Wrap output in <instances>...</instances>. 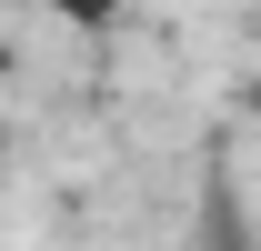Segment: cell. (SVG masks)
<instances>
[{
    "label": "cell",
    "instance_id": "cell-1",
    "mask_svg": "<svg viewBox=\"0 0 261 251\" xmlns=\"http://www.w3.org/2000/svg\"><path fill=\"white\" fill-rule=\"evenodd\" d=\"M31 10H50V20H70V31H111L130 0H31Z\"/></svg>",
    "mask_w": 261,
    "mask_h": 251
},
{
    "label": "cell",
    "instance_id": "cell-3",
    "mask_svg": "<svg viewBox=\"0 0 261 251\" xmlns=\"http://www.w3.org/2000/svg\"><path fill=\"white\" fill-rule=\"evenodd\" d=\"M0 81H10V31H0Z\"/></svg>",
    "mask_w": 261,
    "mask_h": 251
},
{
    "label": "cell",
    "instance_id": "cell-2",
    "mask_svg": "<svg viewBox=\"0 0 261 251\" xmlns=\"http://www.w3.org/2000/svg\"><path fill=\"white\" fill-rule=\"evenodd\" d=\"M0 171H10V121H0Z\"/></svg>",
    "mask_w": 261,
    "mask_h": 251
}]
</instances>
